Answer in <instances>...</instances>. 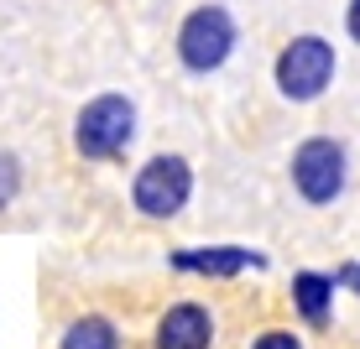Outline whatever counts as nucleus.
<instances>
[{
	"label": "nucleus",
	"mask_w": 360,
	"mask_h": 349,
	"mask_svg": "<svg viewBox=\"0 0 360 349\" xmlns=\"http://www.w3.org/2000/svg\"><path fill=\"white\" fill-rule=\"evenodd\" d=\"M334 73H340V53H334L329 37L319 32H297L282 42L277 63H271V84L288 105H314L334 89Z\"/></svg>",
	"instance_id": "obj_1"
},
{
	"label": "nucleus",
	"mask_w": 360,
	"mask_h": 349,
	"mask_svg": "<svg viewBox=\"0 0 360 349\" xmlns=\"http://www.w3.org/2000/svg\"><path fill=\"white\" fill-rule=\"evenodd\" d=\"M136 141V99L131 94H94L79 105V115H73V152L84 162H115L126 157Z\"/></svg>",
	"instance_id": "obj_2"
},
{
	"label": "nucleus",
	"mask_w": 360,
	"mask_h": 349,
	"mask_svg": "<svg viewBox=\"0 0 360 349\" xmlns=\"http://www.w3.org/2000/svg\"><path fill=\"white\" fill-rule=\"evenodd\" d=\"M288 178H292V193L303 198L308 209H329L350 188V152H345V141H334V136H308V141L292 146Z\"/></svg>",
	"instance_id": "obj_3"
},
{
	"label": "nucleus",
	"mask_w": 360,
	"mask_h": 349,
	"mask_svg": "<svg viewBox=\"0 0 360 349\" xmlns=\"http://www.w3.org/2000/svg\"><path fill=\"white\" fill-rule=\"evenodd\" d=\"M188 198H193V167H188V157H178V152L146 157L141 167H136V178H131V209L141 219L167 224V219H178L183 209H188Z\"/></svg>",
	"instance_id": "obj_4"
},
{
	"label": "nucleus",
	"mask_w": 360,
	"mask_h": 349,
	"mask_svg": "<svg viewBox=\"0 0 360 349\" xmlns=\"http://www.w3.org/2000/svg\"><path fill=\"white\" fill-rule=\"evenodd\" d=\"M235 42H240V27H235V16L225 6H193L188 16H183L178 37H172L178 63L188 73H219L230 63Z\"/></svg>",
	"instance_id": "obj_5"
},
{
	"label": "nucleus",
	"mask_w": 360,
	"mask_h": 349,
	"mask_svg": "<svg viewBox=\"0 0 360 349\" xmlns=\"http://www.w3.org/2000/svg\"><path fill=\"white\" fill-rule=\"evenodd\" d=\"M219 318L198 297H178L162 308V318L152 323V349H214Z\"/></svg>",
	"instance_id": "obj_6"
},
{
	"label": "nucleus",
	"mask_w": 360,
	"mask_h": 349,
	"mask_svg": "<svg viewBox=\"0 0 360 349\" xmlns=\"http://www.w3.org/2000/svg\"><path fill=\"white\" fill-rule=\"evenodd\" d=\"M167 266L178 277H209V282H230L240 271H262L266 256L251 251V245H183V251H167Z\"/></svg>",
	"instance_id": "obj_7"
},
{
	"label": "nucleus",
	"mask_w": 360,
	"mask_h": 349,
	"mask_svg": "<svg viewBox=\"0 0 360 349\" xmlns=\"http://www.w3.org/2000/svg\"><path fill=\"white\" fill-rule=\"evenodd\" d=\"M292 313L308 323V329H329V318H334V277L329 271H292Z\"/></svg>",
	"instance_id": "obj_8"
},
{
	"label": "nucleus",
	"mask_w": 360,
	"mask_h": 349,
	"mask_svg": "<svg viewBox=\"0 0 360 349\" xmlns=\"http://www.w3.org/2000/svg\"><path fill=\"white\" fill-rule=\"evenodd\" d=\"M58 349H126V339H120V323L115 318L79 313L63 334H58Z\"/></svg>",
	"instance_id": "obj_9"
},
{
	"label": "nucleus",
	"mask_w": 360,
	"mask_h": 349,
	"mask_svg": "<svg viewBox=\"0 0 360 349\" xmlns=\"http://www.w3.org/2000/svg\"><path fill=\"white\" fill-rule=\"evenodd\" d=\"M21 183H27V167H21L16 152H0V214L21 198Z\"/></svg>",
	"instance_id": "obj_10"
},
{
	"label": "nucleus",
	"mask_w": 360,
	"mask_h": 349,
	"mask_svg": "<svg viewBox=\"0 0 360 349\" xmlns=\"http://www.w3.org/2000/svg\"><path fill=\"white\" fill-rule=\"evenodd\" d=\"M245 349H308L303 339H297L292 329H262V334H251V344Z\"/></svg>",
	"instance_id": "obj_11"
},
{
	"label": "nucleus",
	"mask_w": 360,
	"mask_h": 349,
	"mask_svg": "<svg viewBox=\"0 0 360 349\" xmlns=\"http://www.w3.org/2000/svg\"><path fill=\"white\" fill-rule=\"evenodd\" d=\"M334 287H350V292L360 297V261H345V266L334 271Z\"/></svg>",
	"instance_id": "obj_12"
},
{
	"label": "nucleus",
	"mask_w": 360,
	"mask_h": 349,
	"mask_svg": "<svg viewBox=\"0 0 360 349\" xmlns=\"http://www.w3.org/2000/svg\"><path fill=\"white\" fill-rule=\"evenodd\" d=\"M345 32H350V42H360V0L345 6Z\"/></svg>",
	"instance_id": "obj_13"
}]
</instances>
